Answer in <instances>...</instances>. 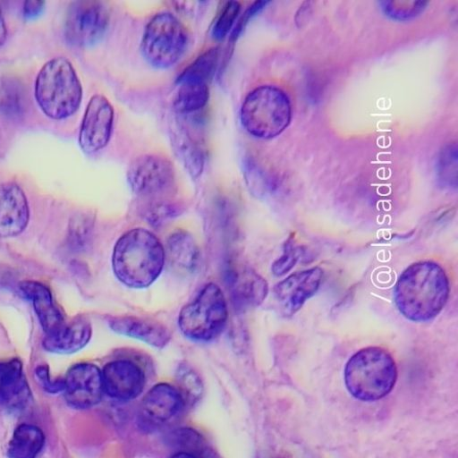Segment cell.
Here are the masks:
<instances>
[{
	"label": "cell",
	"instance_id": "1",
	"mask_svg": "<svg viewBox=\"0 0 458 458\" xmlns=\"http://www.w3.org/2000/svg\"><path fill=\"white\" fill-rule=\"evenodd\" d=\"M449 291V281L442 267L431 260H421L401 274L394 287V302L407 319L428 321L444 309Z\"/></svg>",
	"mask_w": 458,
	"mask_h": 458
},
{
	"label": "cell",
	"instance_id": "11",
	"mask_svg": "<svg viewBox=\"0 0 458 458\" xmlns=\"http://www.w3.org/2000/svg\"><path fill=\"white\" fill-rule=\"evenodd\" d=\"M63 392L67 403L73 408L96 405L104 393L101 370L88 362L73 365L64 378Z\"/></svg>",
	"mask_w": 458,
	"mask_h": 458
},
{
	"label": "cell",
	"instance_id": "2",
	"mask_svg": "<svg viewBox=\"0 0 458 458\" xmlns=\"http://www.w3.org/2000/svg\"><path fill=\"white\" fill-rule=\"evenodd\" d=\"M165 248L158 238L144 228L124 233L115 242L112 267L117 279L131 288H145L161 274Z\"/></svg>",
	"mask_w": 458,
	"mask_h": 458
},
{
	"label": "cell",
	"instance_id": "8",
	"mask_svg": "<svg viewBox=\"0 0 458 458\" xmlns=\"http://www.w3.org/2000/svg\"><path fill=\"white\" fill-rule=\"evenodd\" d=\"M126 176L131 191L145 202L168 199L174 191L173 164L160 155L145 154L134 158Z\"/></svg>",
	"mask_w": 458,
	"mask_h": 458
},
{
	"label": "cell",
	"instance_id": "6",
	"mask_svg": "<svg viewBox=\"0 0 458 458\" xmlns=\"http://www.w3.org/2000/svg\"><path fill=\"white\" fill-rule=\"evenodd\" d=\"M228 317L222 290L214 283L207 284L195 299L182 308L178 325L190 340L208 342L225 328Z\"/></svg>",
	"mask_w": 458,
	"mask_h": 458
},
{
	"label": "cell",
	"instance_id": "13",
	"mask_svg": "<svg viewBox=\"0 0 458 458\" xmlns=\"http://www.w3.org/2000/svg\"><path fill=\"white\" fill-rule=\"evenodd\" d=\"M101 375L104 392L117 400H131L144 388L145 374L142 369L129 360H116L106 363Z\"/></svg>",
	"mask_w": 458,
	"mask_h": 458
},
{
	"label": "cell",
	"instance_id": "10",
	"mask_svg": "<svg viewBox=\"0 0 458 458\" xmlns=\"http://www.w3.org/2000/svg\"><path fill=\"white\" fill-rule=\"evenodd\" d=\"M114 109L107 98L97 94L91 97L85 109L79 132V145L88 153L104 148L111 137Z\"/></svg>",
	"mask_w": 458,
	"mask_h": 458
},
{
	"label": "cell",
	"instance_id": "4",
	"mask_svg": "<svg viewBox=\"0 0 458 458\" xmlns=\"http://www.w3.org/2000/svg\"><path fill=\"white\" fill-rule=\"evenodd\" d=\"M397 369L392 355L384 348L369 346L355 352L344 368V383L349 393L360 401L385 397L393 389Z\"/></svg>",
	"mask_w": 458,
	"mask_h": 458
},
{
	"label": "cell",
	"instance_id": "14",
	"mask_svg": "<svg viewBox=\"0 0 458 458\" xmlns=\"http://www.w3.org/2000/svg\"><path fill=\"white\" fill-rule=\"evenodd\" d=\"M29 220L30 208L22 189L15 182H0V237L21 233Z\"/></svg>",
	"mask_w": 458,
	"mask_h": 458
},
{
	"label": "cell",
	"instance_id": "9",
	"mask_svg": "<svg viewBox=\"0 0 458 458\" xmlns=\"http://www.w3.org/2000/svg\"><path fill=\"white\" fill-rule=\"evenodd\" d=\"M109 22L106 4L97 0L72 2L64 19V38L75 47H90L104 36Z\"/></svg>",
	"mask_w": 458,
	"mask_h": 458
},
{
	"label": "cell",
	"instance_id": "16",
	"mask_svg": "<svg viewBox=\"0 0 458 458\" xmlns=\"http://www.w3.org/2000/svg\"><path fill=\"white\" fill-rule=\"evenodd\" d=\"M182 406L181 393L173 386L159 383L145 394L140 404V416L148 425H159L175 416Z\"/></svg>",
	"mask_w": 458,
	"mask_h": 458
},
{
	"label": "cell",
	"instance_id": "34",
	"mask_svg": "<svg viewBox=\"0 0 458 458\" xmlns=\"http://www.w3.org/2000/svg\"><path fill=\"white\" fill-rule=\"evenodd\" d=\"M7 37V29L3 15V11L0 6V47L4 43Z\"/></svg>",
	"mask_w": 458,
	"mask_h": 458
},
{
	"label": "cell",
	"instance_id": "18",
	"mask_svg": "<svg viewBox=\"0 0 458 458\" xmlns=\"http://www.w3.org/2000/svg\"><path fill=\"white\" fill-rule=\"evenodd\" d=\"M108 325L117 334L138 339L157 348L165 347L171 340L169 329L155 319L119 316L111 318Z\"/></svg>",
	"mask_w": 458,
	"mask_h": 458
},
{
	"label": "cell",
	"instance_id": "7",
	"mask_svg": "<svg viewBox=\"0 0 458 458\" xmlns=\"http://www.w3.org/2000/svg\"><path fill=\"white\" fill-rule=\"evenodd\" d=\"M187 41L188 33L182 23L171 13L162 12L147 24L140 50L151 66L165 69L181 58Z\"/></svg>",
	"mask_w": 458,
	"mask_h": 458
},
{
	"label": "cell",
	"instance_id": "12",
	"mask_svg": "<svg viewBox=\"0 0 458 458\" xmlns=\"http://www.w3.org/2000/svg\"><path fill=\"white\" fill-rule=\"evenodd\" d=\"M323 276L321 268L316 267L296 272L274 287V297L284 316L297 312L305 301L318 291Z\"/></svg>",
	"mask_w": 458,
	"mask_h": 458
},
{
	"label": "cell",
	"instance_id": "26",
	"mask_svg": "<svg viewBox=\"0 0 458 458\" xmlns=\"http://www.w3.org/2000/svg\"><path fill=\"white\" fill-rule=\"evenodd\" d=\"M175 143L184 165L193 178H197L203 168V153L191 139L180 137Z\"/></svg>",
	"mask_w": 458,
	"mask_h": 458
},
{
	"label": "cell",
	"instance_id": "22",
	"mask_svg": "<svg viewBox=\"0 0 458 458\" xmlns=\"http://www.w3.org/2000/svg\"><path fill=\"white\" fill-rule=\"evenodd\" d=\"M45 444L42 430L31 424H21L14 430L7 447L10 458H36Z\"/></svg>",
	"mask_w": 458,
	"mask_h": 458
},
{
	"label": "cell",
	"instance_id": "32",
	"mask_svg": "<svg viewBox=\"0 0 458 458\" xmlns=\"http://www.w3.org/2000/svg\"><path fill=\"white\" fill-rule=\"evenodd\" d=\"M36 377L44 389L49 393L63 392L64 379L53 380L49 377L48 369L45 366H39L36 369Z\"/></svg>",
	"mask_w": 458,
	"mask_h": 458
},
{
	"label": "cell",
	"instance_id": "21",
	"mask_svg": "<svg viewBox=\"0 0 458 458\" xmlns=\"http://www.w3.org/2000/svg\"><path fill=\"white\" fill-rule=\"evenodd\" d=\"M167 256L171 265L184 272L194 271L199 262V252L193 237L185 231H175L166 241Z\"/></svg>",
	"mask_w": 458,
	"mask_h": 458
},
{
	"label": "cell",
	"instance_id": "23",
	"mask_svg": "<svg viewBox=\"0 0 458 458\" xmlns=\"http://www.w3.org/2000/svg\"><path fill=\"white\" fill-rule=\"evenodd\" d=\"M26 108V92L20 81L14 78L0 79V113L8 118H17Z\"/></svg>",
	"mask_w": 458,
	"mask_h": 458
},
{
	"label": "cell",
	"instance_id": "15",
	"mask_svg": "<svg viewBox=\"0 0 458 458\" xmlns=\"http://www.w3.org/2000/svg\"><path fill=\"white\" fill-rule=\"evenodd\" d=\"M226 277L231 298L236 309L256 307L267 297V281L250 267H234L229 270Z\"/></svg>",
	"mask_w": 458,
	"mask_h": 458
},
{
	"label": "cell",
	"instance_id": "5",
	"mask_svg": "<svg viewBox=\"0 0 458 458\" xmlns=\"http://www.w3.org/2000/svg\"><path fill=\"white\" fill-rule=\"evenodd\" d=\"M244 129L259 139H271L289 125L292 107L287 95L281 89L262 85L245 98L240 112Z\"/></svg>",
	"mask_w": 458,
	"mask_h": 458
},
{
	"label": "cell",
	"instance_id": "20",
	"mask_svg": "<svg viewBox=\"0 0 458 458\" xmlns=\"http://www.w3.org/2000/svg\"><path fill=\"white\" fill-rule=\"evenodd\" d=\"M21 292L31 301L38 322L46 335L64 323L63 313L55 304L50 289L44 284L26 280L19 284Z\"/></svg>",
	"mask_w": 458,
	"mask_h": 458
},
{
	"label": "cell",
	"instance_id": "30",
	"mask_svg": "<svg viewBox=\"0 0 458 458\" xmlns=\"http://www.w3.org/2000/svg\"><path fill=\"white\" fill-rule=\"evenodd\" d=\"M299 256L297 249L288 242L285 244L283 255L272 265L273 274L282 276L287 273L295 265Z\"/></svg>",
	"mask_w": 458,
	"mask_h": 458
},
{
	"label": "cell",
	"instance_id": "35",
	"mask_svg": "<svg viewBox=\"0 0 458 458\" xmlns=\"http://www.w3.org/2000/svg\"><path fill=\"white\" fill-rule=\"evenodd\" d=\"M171 458H199L195 454L189 452H178L174 454Z\"/></svg>",
	"mask_w": 458,
	"mask_h": 458
},
{
	"label": "cell",
	"instance_id": "27",
	"mask_svg": "<svg viewBox=\"0 0 458 458\" xmlns=\"http://www.w3.org/2000/svg\"><path fill=\"white\" fill-rule=\"evenodd\" d=\"M241 4L237 1L226 2L211 30V35L216 39H223L232 30L239 14Z\"/></svg>",
	"mask_w": 458,
	"mask_h": 458
},
{
	"label": "cell",
	"instance_id": "17",
	"mask_svg": "<svg viewBox=\"0 0 458 458\" xmlns=\"http://www.w3.org/2000/svg\"><path fill=\"white\" fill-rule=\"evenodd\" d=\"M31 392L18 359L0 361V406L8 411L24 409Z\"/></svg>",
	"mask_w": 458,
	"mask_h": 458
},
{
	"label": "cell",
	"instance_id": "3",
	"mask_svg": "<svg viewBox=\"0 0 458 458\" xmlns=\"http://www.w3.org/2000/svg\"><path fill=\"white\" fill-rule=\"evenodd\" d=\"M34 95L49 118L62 120L72 115L81 105L82 88L72 63L64 56L47 61L37 75Z\"/></svg>",
	"mask_w": 458,
	"mask_h": 458
},
{
	"label": "cell",
	"instance_id": "28",
	"mask_svg": "<svg viewBox=\"0 0 458 458\" xmlns=\"http://www.w3.org/2000/svg\"><path fill=\"white\" fill-rule=\"evenodd\" d=\"M438 175L440 180L448 184L456 185L457 178V146L449 144L441 151L438 159Z\"/></svg>",
	"mask_w": 458,
	"mask_h": 458
},
{
	"label": "cell",
	"instance_id": "19",
	"mask_svg": "<svg viewBox=\"0 0 458 458\" xmlns=\"http://www.w3.org/2000/svg\"><path fill=\"white\" fill-rule=\"evenodd\" d=\"M92 335L90 323L78 317L65 322L55 331L46 335L43 348L53 353L70 354L82 349L89 342Z\"/></svg>",
	"mask_w": 458,
	"mask_h": 458
},
{
	"label": "cell",
	"instance_id": "24",
	"mask_svg": "<svg viewBox=\"0 0 458 458\" xmlns=\"http://www.w3.org/2000/svg\"><path fill=\"white\" fill-rule=\"evenodd\" d=\"M179 88L174 99L176 112L189 114L202 108L209 98L208 85L200 82L177 83Z\"/></svg>",
	"mask_w": 458,
	"mask_h": 458
},
{
	"label": "cell",
	"instance_id": "25",
	"mask_svg": "<svg viewBox=\"0 0 458 458\" xmlns=\"http://www.w3.org/2000/svg\"><path fill=\"white\" fill-rule=\"evenodd\" d=\"M218 63V49L213 47L199 55L178 76L176 82L192 81L208 85Z\"/></svg>",
	"mask_w": 458,
	"mask_h": 458
},
{
	"label": "cell",
	"instance_id": "31",
	"mask_svg": "<svg viewBox=\"0 0 458 458\" xmlns=\"http://www.w3.org/2000/svg\"><path fill=\"white\" fill-rule=\"evenodd\" d=\"M267 2L266 1H258L252 4L242 15V17L237 21L236 25L234 26L233 30L231 33L230 39L232 41H234L238 38L243 29L245 28L246 23L248 21L255 15L259 10H261Z\"/></svg>",
	"mask_w": 458,
	"mask_h": 458
},
{
	"label": "cell",
	"instance_id": "33",
	"mask_svg": "<svg viewBox=\"0 0 458 458\" xmlns=\"http://www.w3.org/2000/svg\"><path fill=\"white\" fill-rule=\"evenodd\" d=\"M43 1H26L22 6V15L26 20H32L38 17L45 7Z\"/></svg>",
	"mask_w": 458,
	"mask_h": 458
},
{
	"label": "cell",
	"instance_id": "29",
	"mask_svg": "<svg viewBox=\"0 0 458 458\" xmlns=\"http://www.w3.org/2000/svg\"><path fill=\"white\" fill-rule=\"evenodd\" d=\"M383 10L393 19L404 20L416 16L425 7L424 2L388 1L383 3Z\"/></svg>",
	"mask_w": 458,
	"mask_h": 458
}]
</instances>
